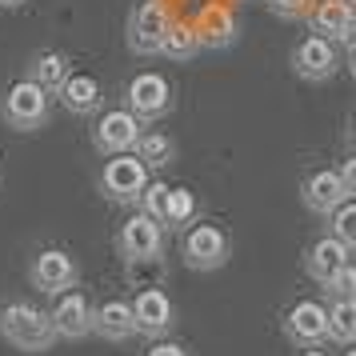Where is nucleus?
Wrapping results in <instances>:
<instances>
[{
	"label": "nucleus",
	"instance_id": "nucleus-35",
	"mask_svg": "<svg viewBox=\"0 0 356 356\" xmlns=\"http://www.w3.org/2000/svg\"><path fill=\"white\" fill-rule=\"evenodd\" d=\"M344 356H356V344H353V353H344Z\"/></svg>",
	"mask_w": 356,
	"mask_h": 356
},
{
	"label": "nucleus",
	"instance_id": "nucleus-28",
	"mask_svg": "<svg viewBox=\"0 0 356 356\" xmlns=\"http://www.w3.org/2000/svg\"><path fill=\"white\" fill-rule=\"evenodd\" d=\"M268 4V13L280 20H300L308 13V0H264Z\"/></svg>",
	"mask_w": 356,
	"mask_h": 356
},
{
	"label": "nucleus",
	"instance_id": "nucleus-1",
	"mask_svg": "<svg viewBox=\"0 0 356 356\" xmlns=\"http://www.w3.org/2000/svg\"><path fill=\"white\" fill-rule=\"evenodd\" d=\"M0 337L13 348H20V353H49L56 344L49 312H40L29 300H13V305L0 308Z\"/></svg>",
	"mask_w": 356,
	"mask_h": 356
},
{
	"label": "nucleus",
	"instance_id": "nucleus-22",
	"mask_svg": "<svg viewBox=\"0 0 356 356\" xmlns=\"http://www.w3.org/2000/svg\"><path fill=\"white\" fill-rule=\"evenodd\" d=\"M140 161H145L148 172H156V168H168V164L177 161V145L164 136V132H140V140L132 148Z\"/></svg>",
	"mask_w": 356,
	"mask_h": 356
},
{
	"label": "nucleus",
	"instance_id": "nucleus-6",
	"mask_svg": "<svg viewBox=\"0 0 356 356\" xmlns=\"http://www.w3.org/2000/svg\"><path fill=\"white\" fill-rule=\"evenodd\" d=\"M180 257L193 273H216L225 268L228 257H232V244H228L225 228L216 225H193L180 241Z\"/></svg>",
	"mask_w": 356,
	"mask_h": 356
},
{
	"label": "nucleus",
	"instance_id": "nucleus-16",
	"mask_svg": "<svg viewBox=\"0 0 356 356\" xmlns=\"http://www.w3.org/2000/svg\"><path fill=\"white\" fill-rule=\"evenodd\" d=\"M92 332L108 344H124L136 337V321H132V305L129 300H104L92 308Z\"/></svg>",
	"mask_w": 356,
	"mask_h": 356
},
{
	"label": "nucleus",
	"instance_id": "nucleus-23",
	"mask_svg": "<svg viewBox=\"0 0 356 356\" xmlns=\"http://www.w3.org/2000/svg\"><path fill=\"white\" fill-rule=\"evenodd\" d=\"M328 312V340H337V344H356V296H340L332 300V308H324Z\"/></svg>",
	"mask_w": 356,
	"mask_h": 356
},
{
	"label": "nucleus",
	"instance_id": "nucleus-21",
	"mask_svg": "<svg viewBox=\"0 0 356 356\" xmlns=\"http://www.w3.org/2000/svg\"><path fill=\"white\" fill-rule=\"evenodd\" d=\"M196 52H200V44H196L193 24H184V20H172V24H168V33H164V40H161V56L177 60V65H188Z\"/></svg>",
	"mask_w": 356,
	"mask_h": 356
},
{
	"label": "nucleus",
	"instance_id": "nucleus-4",
	"mask_svg": "<svg viewBox=\"0 0 356 356\" xmlns=\"http://www.w3.org/2000/svg\"><path fill=\"white\" fill-rule=\"evenodd\" d=\"M124 108H129L140 124L164 120L172 113V84L164 81L161 72H136L124 88Z\"/></svg>",
	"mask_w": 356,
	"mask_h": 356
},
{
	"label": "nucleus",
	"instance_id": "nucleus-34",
	"mask_svg": "<svg viewBox=\"0 0 356 356\" xmlns=\"http://www.w3.org/2000/svg\"><path fill=\"white\" fill-rule=\"evenodd\" d=\"M300 356H328V353H321V348H305Z\"/></svg>",
	"mask_w": 356,
	"mask_h": 356
},
{
	"label": "nucleus",
	"instance_id": "nucleus-26",
	"mask_svg": "<svg viewBox=\"0 0 356 356\" xmlns=\"http://www.w3.org/2000/svg\"><path fill=\"white\" fill-rule=\"evenodd\" d=\"M164 209H168V184L148 180V188L140 193V212H148L152 220H161V225H164Z\"/></svg>",
	"mask_w": 356,
	"mask_h": 356
},
{
	"label": "nucleus",
	"instance_id": "nucleus-31",
	"mask_svg": "<svg viewBox=\"0 0 356 356\" xmlns=\"http://www.w3.org/2000/svg\"><path fill=\"white\" fill-rule=\"evenodd\" d=\"M340 44H348V49H356V20H353V29H348V36H344Z\"/></svg>",
	"mask_w": 356,
	"mask_h": 356
},
{
	"label": "nucleus",
	"instance_id": "nucleus-9",
	"mask_svg": "<svg viewBox=\"0 0 356 356\" xmlns=\"http://www.w3.org/2000/svg\"><path fill=\"white\" fill-rule=\"evenodd\" d=\"M140 132H145V124H140L129 108H108V113L92 124V145H97V152H104V156H120V152H132V148H136Z\"/></svg>",
	"mask_w": 356,
	"mask_h": 356
},
{
	"label": "nucleus",
	"instance_id": "nucleus-14",
	"mask_svg": "<svg viewBox=\"0 0 356 356\" xmlns=\"http://www.w3.org/2000/svg\"><path fill=\"white\" fill-rule=\"evenodd\" d=\"M300 200H305V209L312 216H328L332 209H340L348 193H344V184H340V172L337 168H316L312 177H305L300 184Z\"/></svg>",
	"mask_w": 356,
	"mask_h": 356
},
{
	"label": "nucleus",
	"instance_id": "nucleus-5",
	"mask_svg": "<svg viewBox=\"0 0 356 356\" xmlns=\"http://www.w3.org/2000/svg\"><path fill=\"white\" fill-rule=\"evenodd\" d=\"M116 248L129 264H152V260L164 257V225L152 220L148 212H136L129 216L120 232H116Z\"/></svg>",
	"mask_w": 356,
	"mask_h": 356
},
{
	"label": "nucleus",
	"instance_id": "nucleus-18",
	"mask_svg": "<svg viewBox=\"0 0 356 356\" xmlns=\"http://www.w3.org/2000/svg\"><path fill=\"white\" fill-rule=\"evenodd\" d=\"M56 97H60V104H65L72 116H92L100 108L104 92H100L97 76H88V72H68L65 81H60V88H56Z\"/></svg>",
	"mask_w": 356,
	"mask_h": 356
},
{
	"label": "nucleus",
	"instance_id": "nucleus-32",
	"mask_svg": "<svg viewBox=\"0 0 356 356\" xmlns=\"http://www.w3.org/2000/svg\"><path fill=\"white\" fill-rule=\"evenodd\" d=\"M348 72H353V81H356V49H348Z\"/></svg>",
	"mask_w": 356,
	"mask_h": 356
},
{
	"label": "nucleus",
	"instance_id": "nucleus-33",
	"mask_svg": "<svg viewBox=\"0 0 356 356\" xmlns=\"http://www.w3.org/2000/svg\"><path fill=\"white\" fill-rule=\"evenodd\" d=\"M24 0H0V8H20Z\"/></svg>",
	"mask_w": 356,
	"mask_h": 356
},
{
	"label": "nucleus",
	"instance_id": "nucleus-13",
	"mask_svg": "<svg viewBox=\"0 0 356 356\" xmlns=\"http://www.w3.org/2000/svg\"><path fill=\"white\" fill-rule=\"evenodd\" d=\"M132 321H136V332L152 340H164L177 324V308L164 296L161 289H145L136 300H132Z\"/></svg>",
	"mask_w": 356,
	"mask_h": 356
},
{
	"label": "nucleus",
	"instance_id": "nucleus-2",
	"mask_svg": "<svg viewBox=\"0 0 356 356\" xmlns=\"http://www.w3.org/2000/svg\"><path fill=\"white\" fill-rule=\"evenodd\" d=\"M152 172L145 168V161L136 152H120L104 164L100 172V193L108 196L113 204H140V193L148 188Z\"/></svg>",
	"mask_w": 356,
	"mask_h": 356
},
{
	"label": "nucleus",
	"instance_id": "nucleus-24",
	"mask_svg": "<svg viewBox=\"0 0 356 356\" xmlns=\"http://www.w3.org/2000/svg\"><path fill=\"white\" fill-rule=\"evenodd\" d=\"M196 212H200V204H196V196L188 193V188H168L164 225L168 228H188V225H196Z\"/></svg>",
	"mask_w": 356,
	"mask_h": 356
},
{
	"label": "nucleus",
	"instance_id": "nucleus-17",
	"mask_svg": "<svg viewBox=\"0 0 356 356\" xmlns=\"http://www.w3.org/2000/svg\"><path fill=\"white\" fill-rule=\"evenodd\" d=\"M308 29H312V36H324V40H344L348 36V29H353L356 20V8L353 4H344V0H321L316 8H308Z\"/></svg>",
	"mask_w": 356,
	"mask_h": 356
},
{
	"label": "nucleus",
	"instance_id": "nucleus-15",
	"mask_svg": "<svg viewBox=\"0 0 356 356\" xmlns=\"http://www.w3.org/2000/svg\"><path fill=\"white\" fill-rule=\"evenodd\" d=\"M193 33H196V44L200 49H228V44H236L241 24H236L228 4H209V8H200Z\"/></svg>",
	"mask_w": 356,
	"mask_h": 356
},
{
	"label": "nucleus",
	"instance_id": "nucleus-19",
	"mask_svg": "<svg viewBox=\"0 0 356 356\" xmlns=\"http://www.w3.org/2000/svg\"><path fill=\"white\" fill-rule=\"evenodd\" d=\"M340 264H348V248H344L337 236H321V241L305 252V268H308V276H312L316 284H324Z\"/></svg>",
	"mask_w": 356,
	"mask_h": 356
},
{
	"label": "nucleus",
	"instance_id": "nucleus-30",
	"mask_svg": "<svg viewBox=\"0 0 356 356\" xmlns=\"http://www.w3.org/2000/svg\"><path fill=\"white\" fill-rule=\"evenodd\" d=\"M145 356H188V348H180V344H172V340H156Z\"/></svg>",
	"mask_w": 356,
	"mask_h": 356
},
{
	"label": "nucleus",
	"instance_id": "nucleus-37",
	"mask_svg": "<svg viewBox=\"0 0 356 356\" xmlns=\"http://www.w3.org/2000/svg\"><path fill=\"white\" fill-rule=\"evenodd\" d=\"M353 140H356V124H353Z\"/></svg>",
	"mask_w": 356,
	"mask_h": 356
},
{
	"label": "nucleus",
	"instance_id": "nucleus-27",
	"mask_svg": "<svg viewBox=\"0 0 356 356\" xmlns=\"http://www.w3.org/2000/svg\"><path fill=\"white\" fill-rule=\"evenodd\" d=\"M324 289L332 292V300H340V296H356V264L348 260V264H340L337 273L324 280Z\"/></svg>",
	"mask_w": 356,
	"mask_h": 356
},
{
	"label": "nucleus",
	"instance_id": "nucleus-36",
	"mask_svg": "<svg viewBox=\"0 0 356 356\" xmlns=\"http://www.w3.org/2000/svg\"><path fill=\"white\" fill-rule=\"evenodd\" d=\"M344 4H353V8H356V0H344Z\"/></svg>",
	"mask_w": 356,
	"mask_h": 356
},
{
	"label": "nucleus",
	"instance_id": "nucleus-29",
	"mask_svg": "<svg viewBox=\"0 0 356 356\" xmlns=\"http://www.w3.org/2000/svg\"><path fill=\"white\" fill-rule=\"evenodd\" d=\"M340 172V184H344V193H348V200H356V152L348 156V161L337 168Z\"/></svg>",
	"mask_w": 356,
	"mask_h": 356
},
{
	"label": "nucleus",
	"instance_id": "nucleus-10",
	"mask_svg": "<svg viewBox=\"0 0 356 356\" xmlns=\"http://www.w3.org/2000/svg\"><path fill=\"white\" fill-rule=\"evenodd\" d=\"M340 68V56H337V44L324 40V36H305L296 52H292V72L308 84H324L332 81Z\"/></svg>",
	"mask_w": 356,
	"mask_h": 356
},
{
	"label": "nucleus",
	"instance_id": "nucleus-7",
	"mask_svg": "<svg viewBox=\"0 0 356 356\" xmlns=\"http://www.w3.org/2000/svg\"><path fill=\"white\" fill-rule=\"evenodd\" d=\"M168 24H172V17H168L164 0H140L129 13V33H124V40H129V49L136 56H161V40L168 33Z\"/></svg>",
	"mask_w": 356,
	"mask_h": 356
},
{
	"label": "nucleus",
	"instance_id": "nucleus-12",
	"mask_svg": "<svg viewBox=\"0 0 356 356\" xmlns=\"http://www.w3.org/2000/svg\"><path fill=\"white\" fill-rule=\"evenodd\" d=\"M52 321V332L56 340H84L92 337V305H88V296L84 292H60L56 296V305L49 312Z\"/></svg>",
	"mask_w": 356,
	"mask_h": 356
},
{
	"label": "nucleus",
	"instance_id": "nucleus-8",
	"mask_svg": "<svg viewBox=\"0 0 356 356\" xmlns=\"http://www.w3.org/2000/svg\"><path fill=\"white\" fill-rule=\"evenodd\" d=\"M29 280H33L36 292H44V296H60V292L76 289V280H81V264H76V257H68L65 248H44V252L29 264Z\"/></svg>",
	"mask_w": 356,
	"mask_h": 356
},
{
	"label": "nucleus",
	"instance_id": "nucleus-25",
	"mask_svg": "<svg viewBox=\"0 0 356 356\" xmlns=\"http://www.w3.org/2000/svg\"><path fill=\"white\" fill-rule=\"evenodd\" d=\"M324 220H328V236H337L348 252H356V200H344V204L332 209Z\"/></svg>",
	"mask_w": 356,
	"mask_h": 356
},
{
	"label": "nucleus",
	"instance_id": "nucleus-3",
	"mask_svg": "<svg viewBox=\"0 0 356 356\" xmlns=\"http://www.w3.org/2000/svg\"><path fill=\"white\" fill-rule=\"evenodd\" d=\"M0 116L4 124L17 132H40L49 124V92L33 81H20L4 92V104H0Z\"/></svg>",
	"mask_w": 356,
	"mask_h": 356
},
{
	"label": "nucleus",
	"instance_id": "nucleus-20",
	"mask_svg": "<svg viewBox=\"0 0 356 356\" xmlns=\"http://www.w3.org/2000/svg\"><path fill=\"white\" fill-rule=\"evenodd\" d=\"M68 72H72V60H68L65 52H56V49H44V52H36L33 60H29V76L24 81H33L40 84L44 92H56L60 88V81H65Z\"/></svg>",
	"mask_w": 356,
	"mask_h": 356
},
{
	"label": "nucleus",
	"instance_id": "nucleus-11",
	"mask_svg": "<svg viewBox=\"0 0 356 356\" xmlns=\"http://www.w3.org/2000/svg\"><path fill=\"white\" fill-rule=\"evenodd\" d=\"M284 337L296 348H321L328 340V312L321 300H296L284 312Z\"/></svg>",
	"mask_w": 356,
	"mask_h": 356
}]
</instances>
